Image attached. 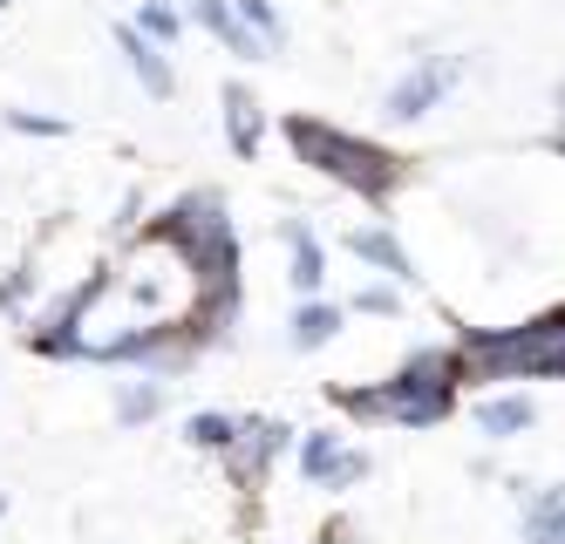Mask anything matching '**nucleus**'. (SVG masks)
<instances>
[{"mask_svg": "<svg viewBox=\"0 0 565 544\" xmlns=\"http://www.w3.org/2000/svg\"><path fill=\"white\" fill-rule=\"evenodd\" d=\"M96 300H103V279H89V286H83V292H75V300H68V307H55V313H49V327H42V333H34V341H42L49 354H75V327H83V313H89Z\"/></svg>", "mask_w": 565, "mask_h": 544, "instance_id": "1", "label": "nucleus"}, {"mask_svg": "<svg viewBox=\"0 0 565 544\" xmlns=\"http://www.w3.org/2000/svg\"><path fill=\"white\" fill-rule=\"evenodd\" d=\"M143 28H150V34H178V14H171V8H150Z\"/></svg>", "mask_w": 565, "mask_h": 544, "instance_id": "4", "label": "nucleus"}, {"mask_svg": "<svg viewBox=\"0 0 565 544\" xmlns=\"http://www.w3.org/2000/svg\"><path fill=\"white\" fill-rule=\"evenodd\" d=\"M124 49H130V62H137V75L150 82V89H157V96H164V89H171V75H164V62H157V55H150V41H143L137 28H124Z\"/></svg>", "mask_w": 565, "mask_h": 544, "instance_id": "2", "label": "nucleus"}, {"mask_svg": "<svg viewBox=\"0 0 565 544\" xmlns=\"http://www.w3.org/2000/svg\"><path fill=\"white\" fill-rule=\"evenodd\" d=\"M0 8H8V0H0Z\"/></svg>", "mask_w": 565, "mask_h": 544, "instance_id": "5", "label": "nucleus"}, {"mask_svg": "<svg viewBox=\"0 0 565 544\" xmlns=\"http://www.w3.org/2000/svg\"><path fill=\"white\" fill-rule=\"evenodd\" d=\"M8 122H14L21 137H62V122H55V116H28V109H8Z\"/></svg>", "mask_w": 565, "mask_h": 544, "instance_id": "3", "label": "nucleus"}]
</instances>
